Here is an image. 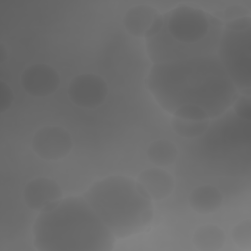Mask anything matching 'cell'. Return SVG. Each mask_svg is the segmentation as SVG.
Here are the masks:
<instances>
[{"instance_id":"2e32d148","label":"cell","mask_w":251,"mask_h":251,"mask_svg":"<svg viewBox=\"0 0 251 251\" xmlns=\"http://www.w3.org/2000/svg\"><path fill=\"white\" fill-rule=\"evenodd\" d=\"M231 237L233 242L241 249H251V221L245 219L239 222L232 229Z\"/></svg>"},{"instance_id":"44dd1931","label":"cell","mask_w":251,"mask_h":251,"mask_svg":"<svg viewBox=\"0 0 251 251\" xmlns=\"http://www.w3.org/2000/svg\"><path fill=\"white\" fill-rule=\"evenodd\" d=\"M13 100L14 93L11 87L5 81H0V113H4L10 108Z\"/></svg>"},{"instance_id":"ac0fdd59","label":"cell","mask_w":251,"mask_h":251,"mask_svg":"<svg viewBox=\"0 0 251 251\" xmlns=\"http://www.w3.org/2000/svg\"><path fill=\"white\" fill-rule=\"evenodd\" d=\"M235 115L246 122L251 120V99L250 95L239 93L237 98L232 104Z\"/></svg>"},{"instance_id":"30bf717a","label":"cell","mask_w":251,"mask_h":251,"mask_svg":"<svg viewBox=\"0 0 251 251\" xmlns=\"http://www.w3.org/2000/svg\"><path fill=\"white\" fill-rule=\"evenodd\" d=\"M137 183L152 201H160L173 192L175 180L173 176L160 167L143 170L136 178Z\"/></svg>"},{"instance_id":"4fadbf2b","label":"cell","mask_w":251,"mask_h":251,"mask_svg":"<svg viewBox=\"0 0 251 251\" xmlns=\"http://www.w3.org/2000/svg\"><path fill=\"white\" fill-rule=\"evenodd\" d=\"M226 241L224 230L216 225L207 224L199 226L193 234L192 242L201 251L220 250Z\"/></svg>"},{"instance_id":"d6986e66","label":"cell","mask_w":251,"mask_h":251,"mask_svg":"<svg viewBox=\"0 0 251 251\" xmlns=\"http://www.w3.org/2000/svg\"><path fill=\"white\" fill-rule=\"evenodd\" d=\"M245 16H250V11L245 6L239 4L230 5L215 15V17H217L223 23Z\"/></svg>"},{"instance_id":"7402d4cb","label":"cell","mask_w":251,"mask_h":251,"mask_svg":"<svg viewBox=\"0 0 251 251\" xmlns=\"http://www.w3.org/2000/svg\"><path fill=\"white\" fill-rule=\"evenodd\" d=\"M8 58V50L3 43L0 44V62L3 63Z\"/></svg>"},{"instance_id":"ba28073f","label":"cell","mask_w":251,"mask_h":251,"mask_svg":"<svg viewBox=\"0 0 251 251\" xmlns=\"http://www.w3.org/2000/svg\"><path fill=\"white\" fill-rule=\"evenodd\" d=\"M24 90L34 97L53 94L60 85V75L56 69L45 63H35L26 67L21 75Z\"/></svg>"},{"instance_id":"e0dca14e","label":"cell","mask_w":251,"mask_h":251,"mask_svg":"<svg viewBox=\"0 0 251 251\" xmlns=\"http://www.w3.org/2000/svg\"><path fill=\"white\" fill-rule=\"evenodd\" d=\"M172 115L181 119L194 120V121L210 119L207 112L202 107L197 105H192V104H185V105L179 106L173 112Z\"/></svg>"},{"instance_id":"52a82bcc","label":"cell","mask_w":251,"mask_h":251,"mask_svg":"<svg viewBox=\"0 0 251 251\" xmlns=\"http://www.w3.org/2000/svg\"><path fill=\"white\" fill-rule=\"evenodd\" d=\"M33 152L41 159L57 161L65 158L72 150L70 133L59 126H46L38 129L31 141Z\"/></svg>"},{"instance_id":"6da1fadb","label":"cell","mask_w":251,"mask_h":251,"mask_svg":"<svg viewBox=\"0 0 251 251\" xmlns=\"http://www.w3.org/2000/svg\"><path fill=\"white\" fill-rule=\"evenodd\" d=\"M146 86L166 112L192 104L202 107L209 118L225 113L239 95L217 55L153 64Z\"/></svg>"},{"instance_id":"9c48e42d","label":"cell","mask_w":251,"mask_h":251,"mask_svg":"<svg viewBox=\"0 0 251 251\" xmlns=\"http://www.w3.org/2000/svg\"><path fill=\"white\" fill-rule=\"evenodd\" d=\"M63 198L59 184L51 178L39 176L28 181L23 191L25 205L37 212H43L55 206Z\"/></svg>"},{"instance_id":"ffe728a7","label":"cell","mask_w":251,"mask_h":251,"mask_svg":"<svg viewBox=\"0 0 251 251\" xmlns=\"http://www.w3.org/2000/svg\"><path fill=\"white\" fill-rule=\"evenodd\" d=\"M223 28L234 32H243L251 29V17L245 16L224 23Z\"/></svg>"},{"instance_id":"5bb4252c","label":"cell","mask_w":251,"mask_h":251,"mask_svg":"<svg viewBox=\"0 0 251 251\" xmlns=\"http://www.w3.org/2000/svg\"><path fill=\"white\" fill-rule=\"evenodd\" d=\"M177 147L168 139H158L151 142L147 149L149 161L159 167L169 166L177 158Z\"/></svg>"},{"instance_id":"277c9868","label":"cell","mask_w":251,"mask_h":251,"mask_svg":"<svg viewBox=\"0 0 251 251\" xmlns=\"http://www.w3.org/2000/svg\"><path fill=\"white\" fill-rule=\"evenodd\" d=\"M83 197L116 239L146 230L153 219L152 200L128 176H106L93 183Z\"/></svg>"},{"instance_id":"3957f363","label":"cell","mask_w":251,"mask_h":251,"mask_svg":"<svg viewBox=\"0 0 251 251\" xmlns=\"http://www.w3.org/2000/svg\"><path fill=\"white\" fill-rule=\"evenodd\" d=\"M224 23L200 8L180 4L163 14L161 30L146 40L153 64L216 55Z\"/></svg>"},{"instance_id":"8992f818","label":"cell","mask_w":251,"mask_h":251,"mask_svg":"<svg viewBox=\"0 0 251 251\" xmlns=\"http://www.w3.org/2000/svg\"><path fill=\"white\" fill-rule=\"evenodd\" d=\"M108 94V85L105 79L91 73L75 76L68 86L70 101L81 108L95 109L102 105Z\"/></svg>"},{"instance_id":"5b68a950","label":"cell","mask_w":251,"mask_h":251,"mask_svg":"<svg viewBox=\"0 0 251 251\" xmlns=\"http://www.w3.org/2000/svg\"><path fill=\"white\" fill-rule=\"evenodd\" d=\"M216 55L238 92L250 95L251 29L234 32L223 28Z\"/></svg>"},{"instance_id":"9a60e30c","label":"cell","mask_w":251,"mask_h":251,"mask_svg":"<svg viewBox=\"0 0 251 251\" xmlns=\"http://www.w3.org/2000/svg\"><path fill=\"white\" fill-rule=\"evenodd\" d=\"M171 126L178 136L184 138H196L207 132L210 126V119L194 121L173 116L171 119Z\"/></svg>"},{"instance_id":"7a4b0ae2","label":"cell","mask_w":251,"mask_h":251,"mask_svg":"<svg viewBox=\"0 0 251 251\" xmlns=\"http://www.w3.org/2000/svg\"><path fill=\"white\" fill-rule=\"evenodd\" d=\"M33 245L40 251H109L116 237L83 196L62 198L40 212L32 226Z\"/></svg>"},{"instance_id":"7c38bea8","label":"cell","mask_w":251,"mask_h":251,"mask_svg":"<svg viewBox=\"0 0 251 251\" xmlns=\"http://www.w3.org/2000/svg\"><path fill=\"white\" fill-rule=\"evenodd\" d=\"M223 200L224 197L220 190L210 184L194 188L188 196L190 207L200 214L214 213L222 206Z\"/></svg>"},{"instance_id":"8fae6325","label":"cell","mask_w":251,"mask_h":251,"mask_svg":"<svg viewBox=\"0 0 251 251\" xmlns=\"http://www.w3.org/2000/svg\"><path fill=\"white\" fill-rule=\"evenodd\" d=\"M158 14V10L152 6L136 5L126 11L123 18V25L130 35L145 38Z\"/></svg>"}]
</instances>
